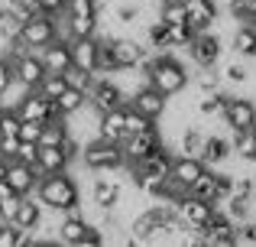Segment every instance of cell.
Wrapping results in <instances>:
<instances>
[{"label":"cell","instance_id":"cell-1","mask_svg":"<svg viewBox=\"0 0 256 247\" xmlns=\"http://www.w3.org/2000/svg\"><path fill=\"white\" fill-rule=\"evenodd\" d=\"M32 195L39 198L42 208H52V211H65L72 205H82V192H78V182L65 172H49V176H39Z\"/></svg>","mask_w":256,"mask_h":247},{"label":"cell","instance_id":"cell-2","mask_svg":"<svg viewBox=\"0 0 256 247\" xmlns=\"http://www.w3.org/2000/svg\"><path fill=\"white\" fill-rule=\"evenodd\" d=\"M82 163L91 172H114L124 166V153H120V143H114V140L91 137L82 146Z\"/></svg>","mask_w":256,"mask_h":247},{"label":"cell","instance_id":"cell-3","mask_svg":"<svg viewBox=\"0 0 256 247\" xmlns=\"http://www.w3.org/2000/svg\"><path fill=\"white\" fill-rule=\"evenodd\" d=\"M185 52H188L192 69H211V65H218V59H220V39L214 36L211 30H201V33H194V36L188 39Z\"/></svg>","mask_w":256,"mask_h":247},{"label":"cell","instance_id":"cell-4","mask_svg":"<svg viewBox=\"0 0 256 247\" xmlns=\"http://www.w3.org/2000/svg\"><path fill=\"white\" fill-rule=\"evenodd\" d=\"M16 39L26 49H42V46H49L52 39H56V17H49V13H32L30 20H23Z\"/></svg>","mask_w":256,"mask_h":247},{"label":"cell","instance_id":"cell-5","mask_svg":"<svg viewBox=\"0 0 256 247\" xmlns=\"http://www.w3.org/2000/svg\"><path fill=\"white\" fill-rule=\"evenodd\" d=\"M162 143V133L159 127H150V130H140V133H124L120 140V153H124V166H133L152 150V146Z\"/></svg>","mask_w":256,"mask_h":247},{"label":"cell","instance_id":"cell-6","mask_svg":"<svg viewBox=\"0 0 256 247\" xmlns=\"http://www.w3.org/2000/svg\"><path fill=\"white\" fill-rule=\"evenodd\" d=\"M126 104H130L133 111H140V114H146L150 121H159V117L166 114V108H169V98L162 95V91H156L150 82L140 85L136 91H133L130 98H126Z\"/></svg>","mask_w":256,"mask_h":247},{"label":"cell","instance_id":"cell-7","mask_svg":"<svg viewBox=\"0 0 256 247\" xmlns=\"http://www.w3.org/2000/svg\"><path fill=\"white\" fill-rule=\"evenodd\" d=\"M110 52H114V62H117V69H136L150 49H146V46L140 43L136 36L117 33V36H110Z\"/></svg>","mask_w":256,"mask_h":247},{"label":"cell","instance_id":"cell-8","mask_svg":"<svg viewBox=\"0 0 256 247\" xmlns=\"http://www.w3.org/2000/svg\"><path fill=\"white\" fill-rule=\"evenodd\" d=\"M220 117H224V124L230 127V130H246V127L256 124V104L244 95H227L224 114Z\"/></svg>","mask_w":256,"mask_h":247},{"label":"cell","instance_id":"cell-9","mask_svg":"<svg viewBox=\"0 0 256 247\" xmlns=\"http://www.w3.org/2000/svg\"><path fill=\"white\" fill-rule=\"evenodd\" d=\"M13 111H16L20 121H49V117H62V114H58V108H56V101L42 98L39 91H30V95H26Z\"/></svg>","mask_w":256,"mask_h":247},{"label":"cell","instance_id":"cell-10","mask_svg":"<svg viewBox=\"0 0 256 247\" xmlns=\"http://www.w3.org/2000/svg\"><path fill=\"white\" fill-rule=\"evenodd\" d=\"M4 179H6V185H10L16 195H32V189H36V182H39V172H36V166H30V163L10 159Z\"/></svg>","mask_w":256,"mask_h":247},{"label":"cell","instance_id":"cell-11","mask_svg":"<svg viewBox=\"0 0 256 247\" xmlns=\"http://www.w3.org/2000/svg\"><path fill=\"white\" fill-rule=\"evenodd\" d=\"M185 17H188V26L194 33H201V30H214L220 10L214 0H185Z\"/></svg>","mask_w":256,"mask_h":247},{"label":"cell","instance_id":"cell-12","mask_svg":"<svg viewBox=\"0 0 256 247\" xmlns=\"http://www.w3.org/2000/svg\"><path fill=\"white\" fill-rule=\"evenodd\" d=\"M178 215H182V221H185L192 231H201L208 221H211V215H214V205H211V202H204V198L185 195V198L178 202Z\"/></svg>","mask_w":256,"mask_h":247},{"label":"cell","instance_id":"cell-13","mask_svg":"<svg viewBox=\"0 0 256 247\" xmlns=\"http://www.w3.org/2000/svg\"><path fill=\"white\" fill-rule=\"evenodd\" d=\"M36 52H39V59H42L46 72H52V75H62L72 65V46L62 43V39H52L49 46H42V49H36Z\"/></svg>","mask_w":256,"mask_h":247},{"label":"cell","instance_id":"cell-14","mask_svg":"<svg viewBox=\"0 0 256 247\" xmlns=\"http://www.w3.org/2000/svg\"><path fill=\"white\" fill-rule=\"evenodd\" d=\"M13 228H30V231H39L42 224V205H39L36 195H20V205L10 218Z\"/></svg>","mask_w":256,"mask_h":247},{"label":"cell","instance_id":"cell-15","mask_svg":"<svg viewBox=\"0 0 256 247\" xmlns=\"http://www.w3.org/2000/svg\"><path fill=\"white\" fill-rule=\"evenodd\" d=\"M120 202V182L110 179L107 172H94V185H91V205L100 208H114Z\"/></svg>","mask_w":256,"mask_h":247},{"label":"cell","instance_id":"cell-16","mask_svg":"<svg viewBox=\"0 0 256 247\" xmlns=\"http://www.w3.org/2000/svg\"><path fill=\"white\" fill-rule=\"evenodd\" d=\"M68 163H72V159L65 156L62 146H39V156H36L32 166H36L39 176H49V172H65Z\"/></svg>","mask_w":256,"mask_h":247},{"label":"cell","instance_id":"cell-17","mask_svg":"<svg viewBox=\"0 0 256 247\" xmlns=\"http://www.w3.org/2000/svg\"><path fill=\"white\" fill-rule=\"evenodd\" d=\"M68 46H72V65H78V69H88V72L98 69V39H94V36L72 39Z\"/></svg>","mask_w":256,"mask_h":247},{"label":"cell","instance_id":"cell-18","mask_svg":"<svg viewBox=\"0 0 256 247\" xmlns=\"http://www.w3.org/2000/svg\"><path fill=\"white\" fill-rule=\"evenodd\" d=\"M126 133V121H124V108H114V111H104L98 121V137L104 140H114V143H120Z\"/></svg>","mask_w":256,"mask_h":247},{"label":"cell","instance_id":"cell-19","mask_svg":"<svg viewBox=\"0 0 256 247\" xmlns=\"http://www.w3.org/2000/svg\"><path fill=\"white\" fill-rule=\"evenodd\" d=\"M230 140L224 137H204V146H201V163L204 166H224L230 159Z\"/></svg>","mask_w":256,"mask_h":247},{"label":"cell","instance_id":"cell-20","mask_svg":"<svg viewBox=\"0 0 256 247\" xmlns=\"http://www.w3.org/2000/svg\"><path fill=\"white\" fill-rule=\"evenodd\" d=\"M204 169H208V166L201 163V156H175V159H172L169 176H175L178 182H185V185H192Z\"/></svg>","mask_w":256,"mask_h":247},{"label":"cell","instance_id":"cell-21","mask_svg":"<svg viewBox=\"0 0 256 247\" xmlns=\"http://www.w3.org/2000/svg\"><path fill=\"white\" fill-rule=\"evenodd\" d=\"M201 146H204V133H201L194 124H188V127L178 130V140H175L178 156H201Z\"/></svg>","mask_w":256,"mask_h":247},{"label":"cell","instance_id":"cell-22","mask_svg":"<svg viewBox=\"0 0 256 247\" xmlns=\"http://www.w3.org/2000/svg\"><path fill=\"white\" fill-rule=\"evenodd\" d=\"M65 137H68V124H65V117H49V121H42L39 146H62Z\"/></svg>","mask_w":256,"mask_h":247},{"label":"cell","instance_id":"cell-23","mask_svg":"<svg viewBox=\"0 0 256 247\" xmlns=\"http://www.w3.org/2000/svg\"><path fill=\"white\" fill-rule=\"evenodd\" d=\"M230 153L234 156H256V124L246 130H230Z\"/></svg>","mask_w":256,"mask_h":247},{"label":"cell","instance_id":"cell-24","mask_svg":"<svg viewBox=\"0 0 256 247\" xmlns=\"http://www.w3.org/2000/svg\"><path fill=\"white\" fill-rule=\"evenodd\" d=\"M84 104H88V95H84V91H78V88H68V85H65V91L56 98V108H58V114H62V117L82 111Z\"/></svg>","mask_w":256,"mask_h":247},{"label":"cell","instance_id":"cell-25","mask_svg":"<svg viewBox=\"0 0 256 247\" xmlns=\"http://www.w3.org/2000/svg\"><path fill=\"white\" fill-rule=\"evenodd\" d=\"M230 46L240 52V56H246V59L256 56V30H253V26H246V23H240L237 33L230 36Z\"/></svg>","mask_w":256,"mask_h":247},{"label":"cell","instance_id":"cell-26","mask_svg":"<svg viewBox=\"0 0 256 247\" xmlns=\"http://www.w3.org/2000/svg\"><path fill=\"white\" fill-rule=\"evenodd\" d=\"M159 20H162L166 26H182V23H188V17H185V0H162Z\"/></svg>","mask_w":256,"mask_h":247},{"label":"cell","instance_id":"cell-27","mask_svg":"<svg viewBox=\"0 0 256 247\" xmlns=\"http://www.w3.org/2000/svg\"><path fill=\"white\" fill-rule=\"evenodd\" d=\"M68 17V13H65ZM98 17H68V33L72 39H84V36H98Z\"/></svg>","mask_w":256,"mask_h":247},{"label":"cell","instance_id":"cell-28","mask_svg":"<svg viewBox=\"0 0 256 247\" xmlns=\"http://www.w3.org/2000/svg\"><path fill=\"white\" fill-rule=\"evenodd\" d=\"M62 78H65L68 88H78V91H84V95H88V88H91V82H94V72L78 69V65H68V69L62 72Z\"/></svg>","mask_w":256,"mask_h":247},{"label":"cell","instance_id":"cell-29","mask_svg":"<svg viewBox=\"0 0 256 247\" xmlns=\"http://www.w3.org/2000/svg\"><path fill=\"white\" fill-rule=\"evenodd\" d=\"M36 91H39L42 98H49V101H56V98L65 91V78H62V75H52V72H46V78L39 82Z\"/></svg>","mask_w":256,"mask_h":247},{"label":"cell","instance_id":"cell-30","mask_svg":"<svg viewBox=\"0 0 256 247\" xmlns=\"http://www.w3.org/2000/svg\"><path fill=\"white\" fill-rule=\"evenodd\" d=\"M124 121H126V133H140V130H150L156 121H150L146 114H140V111H133L130 104H124Z\"/></svg>","mask_w":256,"mask_h":247},{"label":"cell","instance_id":"cell-31","mask_svg":"<svg viewBox=\"0 0 256 247\" xmlns=\"http://www.w3.org/2000/svg\"><path fill=\"white\" fill-rule=\"evenodd\" d=\"M65 13H68V17H98L100 7H98V0H68V4H65Z\"/></svg>","mask_w":256,"mask_h":247},{"label":"cell","instance_id":"cell-32","mask_svg":"<svg viewBox=\"0 0 256 247\" xmlns=\"http://www.w3.org/2000/svg\"><path fill=\"white\" fill-rule=\"evenodd\" d=\"M36 156H39V143L36 140H20V146H16V159L20 163H36Z\"/></svg>","mask_w":256,"mask_h":247},{"label":"cell","instance_id":"cell-33","mask_svg":"<svg viewBox=\"0 0 256 247\" xmlns=\"http://www.w3.org/2000/svg\"><path fill=\"white\" fill-rule=\"evenodd\" d=\"M220 78L230 82V85H246V82H250V72H246V65H227Z\"/></svg>","mask_w":256,"mask_h":247},{"label":"cell","instance_id":"cell-34","mask_svg":"<svg viewBox=\"0 0 256 247\" xmlns=\"http://www.w3.org/2000/svg\"><path fill=\"white\" fill-rule=\"evenodd\" d=\"M39 133H42V121H20V130H16L20 140H36L39 143Z\"/></svg>","mask_w":256,"mask_h":247},{"label":"cell","instance_id":"cell-35","mask_svg":"<svg viewBox=\"0 0 256 247\" xmlns=\"http://www.w3.org/2000/svg\"><path fill=\"white\" fill-rule=\"evenodd\" d=\"M16 146H20V137H10V133H4L0 137V159H16Z\"/></svg>","mask_w":256,"mask_h":247},{"label":"cell","instance_id":"cell-36","mask_svg":"<svg viewBox=\"0 0 256 247\" xmlns=\"http://www.w3.org/2000/svg\"><path fill=\"white\" fill-rule=\"evenodd\" d=\"M0 247H20V231L10 221L0 224Z\"/></svg>","mask_w":256,"mask_h":247},{"label":"cell","instance_id":"cell-37","mask_svg":"<svg viewBox=\"0 0 256 247\" xmlns=\"http://www.w3.org/2000/svg\"><path fill=\"white\" fill-rule=\"evenodd\" d=\"M65 4L68 0H36V10L49 13V17H58V13H65Z\"/></svg>","mask_w":256,"mask_h":247},{"label":"cell","instance_id":"cell-38","mask_svg":"<svg viewBox=\"0 0 256 247\" xmlns=\"http://www.w3.org/2000/svg\"><path fill=\"white\" fill-rule=\"evenodd\" d=\"M16 205H20V195H6V198H0V218H4V221H10L13 211H16Z\"/></svg>","mask_w":256,"mask_h":247},{"label":"cell","instance_id":"cell-39","mask_svg":"<svg viewBox=\"0 0 256 247\" xmlns=\"http://www.w3.org/2000/svg\"><path fill=\"white\" fill-rule=\"evenodd\" d=\"M6 176V159H0V179Z\"/></svg>","mask_w":256,"mask_h":247},{"label":"cell","instance_id":"cell-40","mask_svg":"<svg viewBox=\"0 0 256 247\" xmlns=\"http://www.w3.org/2000/svg\"><path fill=\"white\" fill-rule=\"evenodd\" d=\"M0 137H4V130H0Z\"/></svg>","mask_w":256,"mask_h":247}]
</instances>
